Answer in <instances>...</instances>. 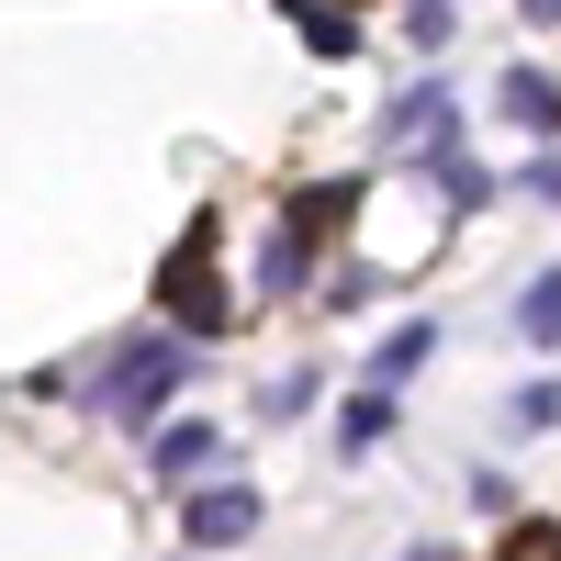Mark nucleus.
<instances>
[{
  "label": "nucleus",
  "instance_id": "obj_10",
  "mask_svg": "<svg viewBox=\"0 0 561 561\" xmlns=\"http://www.w3.org/2000/svg\"><path fill=\"white\" fill-rule=\"evenodd\" d=\"M259 293H270V304H293V293H314V248L293 237V225H280V237L259 248Z\"/></svg>",
  "mask_w": 561,
  "mask_h": 561
},
{
  "label": "nucleus",
  "instance_id": "obj_5",
  "mask_svg": "<svg viewBox=\"0 0 561 561\" xmlns=\"http://www.w3.org/2000/svg\"><path fill=\"white\" fill-rule=\"evenodd\" d=\"M427 180H438V203H449V214H483V203H494V169L460 147V113L427 135Z\"/></svg>",
  "mask_w": 561,
  "mask_h": 561
},
{
  "label": "nucleus",
  "instance_id": "obj_13",
  "mask_svg": "<svg viewBox=\"0 0 561 561\" xmlns=\"http://www.w3.org/2000/svg\"><path fill=\"white\" fill-rule=\"evenodd\" d=\"M539 427H561V382H550V370L505 393V438H539Z\"/></svg>",
  "mask_w": 561,
  "mask_h": 561
},
{
  "label": "nucleus",
  "instance_id": "obj_12",
  "mask_svg": "<svg viewBox=\"0 0 561 561\" xmlns=\"http://www.w3.org/2000/svg\"><path fill=\"white\" fill-rule=\"evenodd\" d=\"M517 337H528V348H561V259L517 293Z\"/></svg>",
  "mask_w": 561,
  "mask_h": 561
},
{
  "label": "nucleus",
  "instance_id": "obj_8",
  "mask_svg": "<svg viewBox=\"0 0 561 561\" xmlns=\"http://www.w3.org/2000/svg\"><path fill=\"white\" fill-rule=\"evenodd\" d=\"M427 359H438V325H427V314H404L393 337L370 348V382H382V393H404V382H415V370H427Z\"/></svg>",
  "mask_w": 561,
  "mask_h": 561
},
{
  "label": "nucleus",
  "instance_id": "obj_3",
  "mask_svg": "<svg viewBox=\"0 0 561 561\" xmlns=\"http://www.w3.org/2000/svg\"><path fill=\"white\" fill-rule=\"evenodd\" d=\"M225 449H237V438H225L214 415H169V427L147 438V472H158L169 494H192V483H214V472H225Z\"/></svg>",
  "mask_w": 561,
  "mask_h": 561
},
{
  "label": "nucleus",
  "instance_id": "obj_7",
  "mask_svg": "<svg viewBox=\"0 0 561 561\" xmlns=\"http://www.w3.org/2000/svg\"><path fill=\"white\" fill-rule=\"evenodd\" d=\"M393 415H404V404H393L382 382H359V393L337 404V460H370V449H382V438H393Z\"/></svg>",
  "mask_w": 561,
  "mask_h": 561
},
{
  "label": "nucleus",
  "instance_id": "obj_9",
  "mask_svg": "<svg viewBox=\"0 0 561 561\" xmlns=\"http://www.w3.org/2000/svg\"><path fill=\"white\" fill-rule=\"evenodd\" d=\"M494 102H505V124H517V135H561V79H539V68H505Z\"/></svg>",
  "mask_w": 561,
  "mask_h": 561
},
{
  "label": "nucleus",
  "instance_id": "obj_11",
  "mask_svg": "<svg viewBox=\"0 0 561 561\" xmlns=\"http://www.w3.org/2000/svg\"><path fill=\"white\" fill-rule=\"evenodd\" d=\"M280 23H293L314 57H359V23H348V12H325V0H280Z\"/></svg>",
  "mask_w": 561,
  "mask_h": 561
},
{
  "label": "nucleus",
  "instance_id": "obj_15",
  "mask_svg": "<svg viewBox=\"0 0 561 561\" xmlns=\"http://www.w3.org/2000/svg\"><path fill=\"white\" fill-rule=\"evenodd\" d=\"M517 192H539V203H550V214H561V147H550V158H528V169H517Z\"/></svg>",
  "mask_w": 561,
  "mask_h": 561
},
{
  "label": "nucleus",
  "instance_id": "obj_2",
  "mask_svg": "<svg viewBox=\"0 0 561 561\" xmlns=\"http://www.w3.org/2000/svg\"><path fill=\"white\" fill-rule=\"evenodd\" d=\"M192 359H203L192 337H135L113 370H90V404H102V415H124V427H147V415H158V393H169Z\"/></svg>",
  "mask_w": 561,
  "mask_h": 561
},
{
  "label": "nucleus",
  "instance_id": "obj_16",
  "mask_svg": "<svg viewBox=\"0 0 561 561\" xmlns=\"http://www.w3.org/2000/svg\"><path fill=\"white\" fill-rule=\"evenodd\" d=\"M517 12H528V23H539V34H550V23H561V0H517Z\"/></svg>",
  "mask_w": 561,
  "mask_h": 561
},
{
  "label": "nucleus",
  "instance_id": "obj_6",
  "mask_svg": "<svg viewBox=\"0 0 561 561\" xmlns=\"http://www.w3.org/2000/svg\"><path fill=\"white\" fill-rule=\"evenodd\" d=\"M359 192H370V169H337V180H314V192H293V203H280V225H293V237L314 248L325 225H348V214H359Z\"/></svg>",
  "mask_w": 561,
  "mask_h": 561
},
{
  "label": "nucleus",
  "instance_id": "obj_4",
  "mask_svg": "<svg viewBox=\"0 0 561 561\" xmlns=\"http://www.w3.org/2000/svg\"><path fill=\"white\" fill-rule=\"evenodd\" d=\"M248 528H259L248 483H192V494H180V539H192V550H248Z\"/></svg>",
  "mask_w": 561,
  "mask_h": 561
},
{
  "label": "nucleus",
  "instance_id": "obj_14",
  "mask_svg": "<svg viewBox=\"0 0 561 561\" xmlns=\"http://www.w3.org/2000/svg\"><path fill=\"white\" fill-rule=\"evenodd\" d=\"M438 113H449V102H438V90H404V102L382 113V147H404V135H427Z\"/></svg>",
  "mask_w": 561,
  "mask_h": 561
},
{
  "label": "nucleus",
  "instance_id": "obj_1",
  "mask_svg": "<svg viewBox=\"0 0 561 561\" xmlns=\"http://www.w3.org/2000/svg\"><path fill=\"white\" fill-rule=\"evenodd\" d=\"M158 314H180V337H192V348L237 325V293H225V270H214V214L180 225V248H169V270H158Z\"/></svg>",
  "mask_w": 561,
  "mask_h": 561
}]
</instances>
